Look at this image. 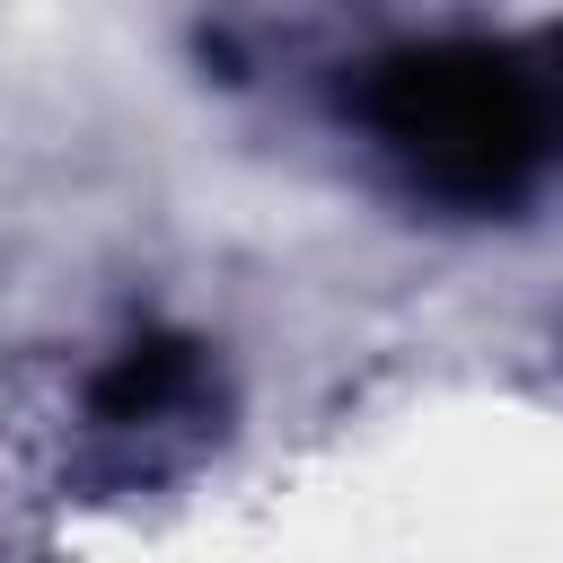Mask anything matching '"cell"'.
<instances>
[{
  "instance_id": "obj_1",
  "label": "cell",
  "mask_w": 563,
  "mask_h": 563,
  "mask_svg": "<svg viewBox=\"0 0 563 563\" xmlns=\"http://www.w3.org/2000/svg\"><path fill=\"white\" fill-rule=\"evenodd\" d=\"M378 123L422 185L493 202L537 158V97L501 53H405L378 79Z\"/></svg>"
}]
</instances>
